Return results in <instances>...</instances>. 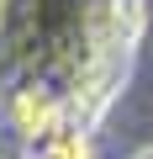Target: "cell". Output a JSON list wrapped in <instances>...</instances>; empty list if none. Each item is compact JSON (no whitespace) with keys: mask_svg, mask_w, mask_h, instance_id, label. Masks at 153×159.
I'll return each instance as SVG.
<instances>
[{"mask_svg":"<svg viewBox=\"0 0 153 159\" xmlns=\"http://www.w3.org/2000/svg\"><path fill=\"white\" fill-rule=\"evenodd\" d=\"M16 127H21L27 138L58 133V106H53V96H48V90H27V96L16 101Z\"/></svg>","mask_w":153,"mask_h":159,"instance_id":"cell-1","label":"cell"},{"mask_svg":"<svg viewBox=\"0 0 153 159\" xmlns=\"http://www.w3.org/2000/svg\"><path fill=\"white\" fill-rule=\"evenodd\" d=\"M132 159H153V143H148V148H137V154H132Z\"/></svg>","mask_w":153,"mask_h":159,"instance_id":"cell-2","label":"cell"}]
</instances>
